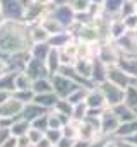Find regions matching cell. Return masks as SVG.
I'll return each instance as SVG.
<instances>
[{"instance_id": "6da1fadb", "label": "cell", "mask_w": 137, "mask_h": 147, "mask_svg": "<svg viewBox=\"0 0 137 147\" xmlns=\"http://www.w3.org/2000/svg\"><path fill=\"white\" fill-rule=\"evenodd\" d=\"M29 130V123L28 121H19V123H16V125H12V134H16V135H26V132Z\"/></svg>"}, {"instance_id": "7a4b0ae2", "label": "cell", "mask_w": 137, "mask_h": 147, "mask_svg": "<svg viewBox=\"0 0 137 147\" xmlns=\"http://www.w3.org/2000/svg\"><path fill=\"white\" fill-rule=\"evenodd\" d=\"M14 82H16V87L21 89V91L22 89H29V79H28V75H19Z\"/></svg>"}, {"instance_id": "3957f363", "label": "cell", "mask_w": 137, "mask_h": 147, "mask_svg": "<svg viewBox=\"0 0 137 147\" xmlns=\"http://www.w3.org/2000/svg\"><path fill=\"white\" fill-rule=\"evenodd\" d=\"M0 147H17V140H16L14 137H9V139H5V140L0 144Z\"/></svg>"}, {"instance_id": "277c9868", "label": "cell", "mask_w": 137, "mask_h": 147, "mask_svg": "<svg viewBox=\"0 0 137 147\" xmlns=\"http://www.w3.org/2000/svg\"><path fill=\"white\" fill-rule=\"evenodd\" d=\"M31 146V140L28 139V135H21L19 142H17V147H29Z\"/></svg>"}, {"instance_id": "5b68a950", "label": "cell", "mask_w": 137, "mask_h": 147, "mask_svg": "<svg viewBox=\"0 0 137 147\" xmlns=\"http://www.w3.org/2000/svg\"><path fill=\"white\" fill-rule=\"evenodd\" d=\"M2 69H3V63H2V62H0V70H2Z\"/></svg>"}, {"instance_id": "8992f818", "label": "cell", "mask_w": 137, "mask_h": 147, "mask_svg": "<svg viewBox=\"0 0 137 147\" xmlns=\"http://www.w3.org/2000/svg\"><path fill=\"white\" fill-rule=\"evenodd\" d=\"M39 2H41V3H45V2H48V0H39Z\"/></svg>"}]
</instances>
